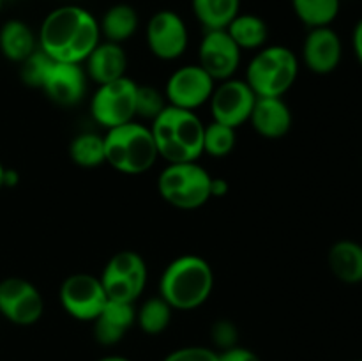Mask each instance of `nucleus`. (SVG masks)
<instances>
[{
  "mask_svg": "<svg viewBox=\"0 0 362 361\" xmlns=\"http://www.w3.org/2000/svg\"><path fill=\"white\" fill-rule=\"evenodd\" d=\"M145 42L156 59L166 62L180 59L189 45L186 21L172 9L158 11L148 18L145 27Z\"/></svg>",
  "mask_w": 362,
  "mask_h": 361,
  "instance_id": "11",
  "label": "nucleus"
},
{
  "mask_svg": "<svg viewBox=\"0 0 362 361\" xmlns=\"http://www.w3.org/2000/svg\"><path fill=\"white\" fill-rule=\"evenodd\" d=\"M59 301L62 310L74 321L94 322L108 303V296L99 276L74 273L60 283Z\"/></svg>",
  "mask_w": 362,
  "mask_h": 361,
  "instance_id": "9",
  "label": "nucleus"
},
{
  "mask_svg": "<svg viewBox=\"0 0 362 361\" xmlns=\"http://www.w3.org/2000/svg\"><path fill=\"white\" fill-rule=\"evenodd\" d=\"M332 275L346 285L362 283V244L352 239L336 241L327 253Z\"/></svg>",
  "mask_w": 362,
  "mask_h": 361,
  "instance_id": "20",
  "label": "nucleus"
},
{
  "mask_svg": "<svg viewBox=\"0 0 362 361\" xmlns=\"http://www.w3.org/2000/svg\"><path fill=\"white\" fill-rule=\"evenodd\" d=\"M134 324H136V306L134 304L108 299L101 314L92 322L95 342L105 347L115 345L129 333Z\"/></svg>",
  "mask_w": 362,
  "mask_h": 361,
  "instance_id": "18",
  "label": "nucleus"
},
{
  "mask_svg": "<svg viewBox=\"0 0 362 361\" xmlns=\"http://www.w3.org/2000/svg\"><path fill=\"white\" fill-rule=\"evenodd\" d=\"M299 76V59L283 45L264 46L246 67V84L257 98H283Z\"/></svg>",
  "mask_w": 362,
  "mask_h": 361,
  "instance_id": "5",
  "label": "nucleus"
},
{
  "mask_svg": "<svg viewBox=\"0 0 362 361\" xmlns=\"http://www.w3.org/2000/svg\"><path fill=\"white\" fill-rule=\"evenodd\" d=\"M138 25H140V16L129 4H115L106 9L99 20L101 38L117 45H124L127 39L133 38L138 30Z\"/></svg>",
  "mask_w": 362,
  "mask_h": 361,
  "instance_id": "22",
  "label": "nucleus"
},
{
  "mask_svg": "<svg viewBox=\"0 0 362 361\" xmlns=\"http://www.w3.org/2000/svg\"><path fill=\"white\" fill-rule=\"evenodd\" d=\"M168 106L165 92L151 85H138L136 88V117L154 120Z\"/></svg>",
  "mask_w": 362,
  "mask_h": 361,
  "instance_id": "29",
  "label": "nucleus"
},
{
  "mask_svg": "<svg viewBox=\"0 0 362 361\" xmlns=\"http://www.w3.org/2000/svg\"><path fill=\"white\" fill-rule=\"evenodd\" d=\"M243 60V50L226 30H205L198 46V66L218 84L235 76Z\"/></svg>",
  "mask_w": 362,
  "mask_h": 361,
  "instance_id": "14",
  "label": "nucleus"
},
{
  "mask_svg": "<svg viewBox=\"0 0 362 361\" xmlns=\"http://www.w3.org/2000/svg\"><path fill=\"white\" fill-rule=\"evenodd\" d=\"M6 170L7 168L2 165V161H0V190H2V188L6 186V184H4V183H6Z\"/></svg>",
  "mask_w": 362,
  "mask_h": 361,
  "instance_id": "37",
  "label": "nucleus"
},
{
  "mask_svg": "<svg viewBox=\"0 0 362 361\" xmlns=\"http://www.w3.org/2000/svg\"><path fill=\"white\" fill-rule=\"evenodd\" d=\"M211 338L218 353L239 345V329L228 319H219L212 324Z\"/></svg>",
  "mask_w": 362,
  "mask_h": 361,
  "instance_id": "31",
  "label": "nucleus"
},
{
  "mask_svg": "<svg viewBox=\"0 0 362 361\" xmlns=\"http://www.w3.org/2000/svg\"><path fill=\"white\" fill-rule=\"evenodd\" d=\"M45 314V299L37 287L21 276L0 282V315L14 326H34Z\"/></svg>",
  "mask_w": 362,
  "mask_h": 361,
  "instance_id": "10",
  "label": "nucleus"
},
{
  "mask_svg": "<svg viewBox=\"0 0 362 361\" xmlns=\"http://www.w3.org/2000/svg\"><path fill=\"white\" fill-rule=\"evenodd\" d=\"M127 64L129 60H127V53L122 45L101 41L85 59L83 66L88 80L103 85L126 76Z\"/></svg>",
  "mask_w": 362,
  "mask_h": 361,
  "instance_id": "19",
  "label": "nucleus"
},
{
  "mask_svg": "<svg viewBox=\"0 0 362 361\" xmlns=\"http://www.w3.org/2000/svg\"><path fill=\"white\" fill-rule=\"evenodd\" d=\"M204 130L197 113L170 105L151 124L158 154L166 163L198 161L204 154Z\"/></svg>",
  "mask_w": 362,
  "mask_h": 361,
  "instance_id": "3",
  "label": "nucleus"
},
{
  "mask_svg": "<svg viewBox=\"0 0 362 361\" xmlns=\"http://www.w3.org/2000/svg\"><path fill=\"white\" fill-rule=\"evenodd\" d=\"M2 6H4V0H0V11H2Z\"/></svg>",
  "mask_w": 362,
  "mask_h": 361,
  "instance_id": "38",
  "label": "nucleus"
},
{
  "mask_svg": "<svg viewBox=\"0 0 362 361\" xmlns=\"http://www.w3.org/2000/svg\"><path fill=\"white\" fill-rule=\"evenodd\" d=\"M136 88L138 84L127 74L98 85V91L90 98L92 119L105 130L136 120Z\"/></svg>",
  "mask_w": 362,
  "mask_h": 361,
  "instance_id": "8",
  "label": "nucleus"
},
{
  "mask_svg": "<svg viewBox=\"0 0 362 361\" xmlns=\"http://www.w3.org/2000/svg\"><path fill=\"white\" fill-rule=\"evenodd\" d=\"M237 145L235 127L225 126L212 120L211 124H205L204 130V154L211 158H226L232 154Z\"/></svg>",
  "mask_w": 362,
  "mask_h": 361,
  "instance_id": "28",
  "label": "nucleus"
},
{
  "mask_svg": "<svg viewBox=\"0 0 362 361\" xmlns=\"http://www.w3.org/2000/svg\"><path fill=\"white\" fill-rule=\"evenodd\" d=\"M343 57V42L331 27L310 28L303 42V62L315 74H329L338 69Z\"/></svg>",
  "mask_w": 362,
  "mask_h": 361,
  "instance_id": "16",
  "label": "nucleus"
},
{
  "mask_svg": "<svg viewBox=\"0 0 362 361\" xmlns=\"http://www.w3.org/2000/svg\"><path fill=\"white\" fill-rule=\"evenodd\" d=\"M214 290V271L209 260L194 253L173 258L159 278V296L172 310L193 311L204 306Z\"/></svg>",
  "mask_w": 362,
  "mask_h": 361,
  "instance_id": "2",
  "label": "nucleus"
},
{
  "mask_svg": "<svg viewBox=\"0 0 362 361\" xmlns=\"http://www.w3.org/2000/svg\"><path fill=\"white\" fill-rule=\"evenodd\" d=\"M341 0H292V9L308 28L331 27L338 18Z\"/></svg>",
  "mask_w": 362,
  "mask_h": 361,
  "instance_id": "26",
  "label": "nucleus"
},
{
  "mask_svg": "<svg viewBox=\"0 0 362 361\" xmlns=\"http://www.w3.org/2000/svg\"><path fill=\"white\" fill-rule=\"evenodd\" d=\"M87 84L88 76L85 73L83 64L52 60L41 84V91L55 105L69 108V106L78 105L85 98Z\"/></svg>",
  "mask_w": 362,
  "mask_h": 361,
  "instance_id": "15",
  "label": "nucleus"
},
{
  "mask_svg": "<svg viewBox=\"0 0 362 361\" xmlns=\"http://www.w3.org/2000/svg\"><path fill=\"white\" fill-rule=\"evenodd\" d=\"M214 87L216 81L198 64H186L168 76L165 98L170 106L194 112L209 103Z\"/></svg>",
  "mask_w": 362,
  "mask_h": 361,
  "instance_id": "13",
  "label": "nucleus"
},
{
  "mask_svg": "<svg viewBox=\"0 0 362 361\" xmlns=\"http://www.w3.org/2000/svg\"><path fill=\"white\" fill-rule=\"evenodd\" d=\"M255 101L257 94L251 91L246 80L233 76L225 81H218L209 99L212 120L237 130L243 124L250 122Z\"/></svg>",
  "mask_w": 362,
  "mask_h": 361,
  "instance_id": "12",
  "label": "nucleus"
},
{
  "mask_svg": "<svg viewBox=\"0 0 362 361\" xmlns=\"http://www.w3.org/2000/svg\"><path fill=\"white\" fill-rule=\"evenodd\" d=\"M209 170L191 163H166L158 177V193L163 200L180 211H197L211 200Z\"/></svg>",
  "mask_w": 362,
  "mask_h": 361,
  "instance_id": "6",
  "label": "nucleus"
},
{
  "mask_svg": "<svg viewBox=\"0 0 362 361\" xmlns=\"http://www.w3.org/2000/svg\"><path fill=\"white\" fill-rule=\"evenodd\" d=\"M191 7L205 30H225L240 13V0H191Z\"/></svg>",
  "mask_w": 362,
  "mask_h": 361,
  "instance_id": "24",
  "label": "nucleus"
},
{
  "mask_svg": "<svg viewBox=\"0 0 362 361\" xmlns=\"http://www.w3.org/2000/svg\"><path fill=\"white\" fill-rule=\"evenodd\" d=\"M147 264L138 251L113 253L101 273V282L110 301L134 304L147 285Z\"/></svg>",
  "mask_w": 362,
  "mask_h": 361,
  "instance_id": "7",
  "label": "nucleus"
},
{
  "mask_svg": "<svg viewBox=\"0 0 362 361\" xmlns=\"http://www.w3.org/2000/svg\"><path fill=\"white\" fill-rule=\"evenodd\" d=\"M103 41L99 20L80 6L49 11L39 27L37 45L55 62L83 64Z\"/></svg>",
  "mask_w": 362,
  "mask_h": 361,
  "instance_id": "1",
  "label": "nucleus"
},
{
  "mask_svg": "<svg viewBox=\"0 0 362 361\" xmlns=\"http://www.w3.org/2000/svg\"><path fill=\"white\" fill-rule=\"evenodd\" d=\"M37 48V35L25 21L7 20L0 27V53L11 62L21 64Z\"/></svg>",
  "mask_w": 362,
  "mask_h": 361,
  "instance_id": "21",
  "label": "nucleus"
},
{
  "mask_svg": "<svg viewBox=\"0 0 362 361\" xmlns=\"http://www.w3.org/2000/svg\"><path fill=\"white\" fill-rule=\"evenodd\" d=\"M250 122L262 138L279 140L292 130L293 117L283 98H257Z\"/></svg>",
  "mask_w": 362,
  "mask_h": 361,
  "instance_id": "17",
  "label": "nucleus"
},
{
  "mask_svg": "<svg viewBox=\"0 0 362 361\" xmlns=\"http://www.w3.org/2000/svg\"><path fill=\"white\" fill-rule=\"evenodd\" d=\"M230 38L233 39L240 50H255L258 52L260 48L267 46L269 39V25L264 18L258 14L239 13L228 27L225 28Z\"/></svg>",
  "mask_w": 362,
  "mask_h": 361,
  "instance_id": "23",
  "label": "nucleus"
},
{
  "mask_svg": "<svg viewBox=\"0 0 362 361\" xmlns=\"http://www.w3.org/2000/svg\"><path fill=\"white\" fill-rule=\"evenodd\" d=\"M69 158L80 168H98L105 165V137L92 131L76 134L69 144Z\"/></svg>",
  "mask_w": 362,
  "mask_h": 361,
  "instance_id": "25",
  "label": "nucleus"
},
{
  "mask_svg": "<svg viewBox=\"0 0 362 361\" xmlns=\"http://www.w3.org/2000/svg\"><path fill=\"white\" fill-rule=\"evenodd\" d=\"M49 64H52V59L42 50L37 48L28 59H25L20 64L21 81L32 88H41V84L45 80V74L48 71Z\"/></svg>",
  "mask_w": 362,
  "mask_h": 361,
  "instance_id": "30",
  "label": "nucleus"
},
{
  "mask_svg": "<svg viewBox=\"0 0 362 361\" xmlns=\"http://www.w3.org/2000/svg\"><path fill=\"white\" fill-rule=\"evenodd\" d=\"M357 361H362V360H357Z\"/></svg>",
  "mask_w": 362,
  "mask_h": 361,
  "instance_id": "40",
  "label": "nucleus"
},
{
  "mask_svg": "<svg viewBox=\"0 0 362 361\" xmlns=\"http://www.w3.org/2000/svg\"><path fill=\"white\" fill-rule=\"evenodd\" d=\"M98 361H131V360L126 356H117V354H112V356H105Z\"/></svg>",
  "mask_w": 362,
  "mask_h": 361,
  "instance_id": "36",
  "label": "nucleus"
},
{
  "mask_svg": "<svg viewBox=\"0 0 362 361\" xmlns=\"http://www.w3.org/2000/svg\"><path fill=\"white\" fill-rule=\"evenodd\" d=\"M230 191L228 180L223 179V177H212L211 180V197L212 198H221L226 197Z\"/></svg>",
  "mask_w": 362,
  "mask_h": 361,
  "instance_id": "34",
  "label": "nucleus"
},
{
  "mask_svg": "<svg viewBox=\"0 0 362 361\" xmlns=\"http://www.w3.org/2000/svg\"><path fill=\"white\" fill-rule=\"evenodd\" d=\"M361 165H362V154H361Z\"/></svg>",
  "mask_w": 362,
  "mask_h": 361,
  "instance_id": "39",
  "label": "nucleus"
},
{
  "mask_svg": "<svg viewBox=\"0 0 362 361\" xmlns=\"http://www.w3.org/2000/svg\"><path fill=\"white\" fill-rule=\"evenodd\" d=\"M352 46H354V53H356L357 60H359L361 66H362V18L357 21L356 27H354Z\"/></svg>",
  "mask_w": 362,
  "mask_h": 361,
  "instance_id": "35",
  "label": "nucleus"
},
{
  "mask_svg": "<svg viewBox=\"0 0 362 361\" xmlns=\"http://www.w3.org/2000/svg\"><path fill=\"white\" fill-rule=\"evenodd\" d=\"M172 315V306L161 296H156L140 304V308L136 310V324L140 326L145 335H161L163 331L168 329Z\"/></svg>",
  "mask_w": 362,
  "mask_h": 361,
  "instance_id": "27",
  "label": "nucleus"
},
{
  "mask_svg": "<svg viewBox=\"0 0 362 361\" xmlns=\"http://www.w3.org/2000/svg\"><path fill=\"white\" fill-rule=\"evenodd\" d=\"M103 137L106 163L124 176H141L159 159L151 126L138 120L106 130Z\"/></svg>",
  "mask_w": 362,
  "mask_h": 361,
  "instance_id": "4",
  "label": "nucleus"
},
{
  "mask_svg": "<svg viewBox=\"0 0 362 361\" xmlns=\"http://www.w3.org/2000/svg\"><path fill=\"white\" fill-rule=\"evenodd\" d=\"M218 361H262L255 350L247 347L235 345L232 349H226L218 353Z\"/></svg>",
  "mask_w": 362,
  "mask_h": 361,
  "instance_id": "33",
  "label": "nucleus"
},
{
  "mask_svg": "<svg viewBox=\"0 0 362 361\" xmlns=\"http://www.w3.org/2000/svg\"><path fill=\"white\" fill-rule=\"evenodd\" d=\"M163 361H218V350L204 345H186L166 354Z\"/></svg>",
  "mask_w": 362,
  "mask_h": 361,
  "instance_id": "32",
  "label": "nucleus"
}]
</instances>
